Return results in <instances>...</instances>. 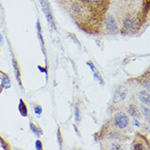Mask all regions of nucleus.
<instances>
[{"label":"nucleus","instance_id":"aec40b11","mask_svg":"<svg viewBox=\"0 0 150 150\" xmlns=\"http://www.w3.org/2000/svg\"><path fill=\"white\" fill-rule=\"evenodd\" d=\"M87 65L90 67V68H91V70L93 71V72L95 71V68H94V67H93V64H92V63H91V62H87Z\"/></svg>","mask_w":150,"mask_h":150},{"label":"nucleus","instance_id":"6ab92c4d","mask_svg":"<svg viewBox=\"0 0 150 150\" xmlns=\"http://www.w3.org/2000/svg\"><path fill=\"white\" fill-rule=\"evenodd\" d=\"M143 111H144V115L146 116V117H149V109L148 108H142Z\"/></svg>","mask_w":150,"mask_h":150},{"label":"nucleus","instance_id":"f3484780","mask_svg":"<svg viewBox=\"0 0 150 150\" xmlns=\"http://www.w3.org/2000/svg\"><path fill=\"white\" fill-rule=\"evenodd\" d=\"M134 149H144V146L141 144H137L134 146Z\"/></svg>","mask_w":150,"mask_h":150},{"label":"nucleus","instance_id":"1a4fd4ad","mask_svg":"<svg viewBox=\"0 0 150 150\" xmlns=\"http://www.w3.org/2000/svg\"><path fill=\"white\" fill-rule=\"evenodd\" d=\"M129 113L133 117H139V112L138 108H136V106L134 105H130L129 107Z\"/></svg>","mask_w":150,"mask_h":150},{"label":"nucleus","instance_id":"2eb2a0df","mask_svg":"<svg viewBox=\"0 0 150 150\" xmlns=\"http://www.w3.org/2000/svg\"><path fill=\"white\" fill-rule=\"evenodd\" d=\"M35 113L38 114V115H40L42 113V108H41L40 106H37L35 108Z\"/></svg>","mask_w":150,"mask_h":150},{"label":"nucleus","instance_id":"f257e3e1","mask_svg":"<svg viewBox=\"0 0 150 150\" xmlns=\"http://www.w3.org/2000/svg\"><path fill=\"white\" fill-rule=\"evenodd\" d=\"M129 124V117L123 112H119L115 117V125L120 129H124Z\"/></svg>","mask_w":150,"mask_h":150},{"label":"nucleus","instance_id":"423d86ee","mask_svg":"<svg viewBox=\"0 0 150 150\" xmlns=\"http://www.w3.org/2000/svg\"><path fill=\"white\" fill-rule=\"evenodd\" d=\"M19 111H20L21 114L23 116V117H26L27 116V108H26V106L24 101L22 99H20V103H19Z\"/></svg>","mask_w":150,"mask_h":150},{"label":"nucleus","instance_id":"0eeeda50","mask_svg":"<svg viewBox=\"0 0 150 150\" xmlns=\"http://www.w3.org/2000/svg\"><path fill=\"white\" fill-rule=\"evenodd\" d=\"M133 27H134V20L131 18H127L124 21V29L126 30H132Z\"/></svg>","mask_w":150,"mask_h":150},{"label":"nucleus","instance_id":"5701e85b","mask_svg":"<svg viewBox=\"0 0 150 150\" xmlns=\"http://www.w3.org/2000/svg\"><path fill=\"white\" fill-rule=\"evenodd\" d=\"M2 43V35H0V44Z\"/></svg>","mask_w":150,"mask_h":150},{"label":"nucleus","instance_id":"f8f14e48","mask_svg":"<svg viewBox=\"0 0 150 150\" xmlns=\"http://www.w3.org/2000/svg\"><path fill=\"white\" fill-rule=\"evenodd\" d=\"M0 145L3 147V149H9V145L8 144V143H6L5 139H3L0 136Z\"/></svg>","mask_w":150,"mask_h":150},{"label":"nucleus","instance_id":"9d476101","mask_svg":"<svg viewBox=\"0 0 150 150\" xmlns=\"http://www.w3.org/2000/svg\"><path fill=\"white\" fill-rule=\"evenodd\" d=\"M13 68H14V71H15V75H16V79L18 80L19 81V84H21V74L20 71H19V69H18V65H17V62H16L15 60H13Z\"/></svg>","mask_w":150,"mask_h":150},{"label":"nucleus","instance_id":"412c9836","mask_svg":"<svg viewBox=\"0 0 150 150\" xmlns=\"http://www.w3.org/2000/svg\"><path fill=\"white\" fill-rule=\"evenodd\" d=\"M84 1L88 2V3H92V4H93V3H98V2H100L101 0H84Z\"/></svg>","mask_w":150,"mask_h":150},{"label":"nucleus","instance_id":"4be33fe9","mask_svg":"<svg viewBox=\"0 0 150 150\" xmlns=\"http://www.w3.org/2000/svg\"><path fill=\"white\" fill-rule=\"evenodd\" d=\"M133 124H134V125H135L136 126H140V124H139V123L138 122V121H136V120H134V121H133Z\"/></svg>","mask_w":150,"mask_h":150},{"label":"nucleus","instance_id":"4468645a","mask_svg":"<svg viewBox=\"0 0 150 150\" xmlns=\"http://www.w3.org/2000/svg\"><path fill=\"white\" fill-rule=\"evenodd\" d=\"M35 148H36V149L39 150L43 149V144H42L40 140H37L36 143H35Z\"/></svg>","mask_w":150,"mask_h":150},{"label":"nucleus","instance_id":"20e7f679","mask_svg":"<svg viewBox=\"0 0 150 150\" xmlns=\"http://www.w3.org/2000/svg\"><path fill=\"white\" fill-rule=\"evenodd\" d=\"M106 26H107V29L108 30H111V31H114V30H116L117 29L116 21H115V19H114L112 16H108L107 21H106Z\"/></svg>","mask_w":150,"mask_h":150},{"label":"nucleus","instance_id":"6e6552de","mask_svg":"<svg viewBox=\"0 0 150 150\" xmlns=\"http://www.w3.org/2000/svg\"><path fill=\"white\" fill-rule=\"evenodd\" d=\"M2 88L4 89H9L10 86H11V81L9 80L8 76L4 75V77H3V81H2Z\"/></svg>","mask_w":150,"mask_h":150},{"label":"nucleus","instance_id":"f03ea898","mask_svg":"<svg viewBox=\"0 0 150 150\" xmlns=\"http://www.w3.org/2000/svg\"><path fill=\"white\" fill-rule=\"evenodd\" d=\"M40 3L41 4V7H42V9H43V12L45 14L46 16V18L49 21V23H50V25H52V27L55 28V25H54V21H53V18L52 14H51V12H50V8H49V4L46 0H40Z\"/></svg>","mask_w":150,"mask_h":150},{"label":"nucleus","instance_id":"dca6fc26","mask_svg":"<svg viewBox=\"0 0 150 150\" xmlns=\"http://www.w3.org/2000/svg\"><path fill=\"white\" fill-rule=\"evenodd\" d=\"M57 139H58V142H59V144L60 146L62 145V139L61 138V134H60V130L57 131Z\"/></svg>","mask_w":150,"mask_h":150},{"label":"nucleus","instance_id":"a211bd4d","mask_svg":"<svg viewBox=\"0 0 150 150\" xmlns=\"http://www.w3.org/2000/svg\"><path fill=\"white\" fill-rule=\"evenodd\" d=\"M94 77H96L98 80L100 81V83H101V84H103V79H102L101 77L99 76V75H98L95 71H94Z\"/></svg>","mask_w":150,"mask_h":150},{"label":"nucleus","instance_id":"9b49d317","mask_svg":"<svg viewBox=\"0 0 150 150\" xmlns=\"http://www.w3.org/2000/svg\"><path fill=\"white\" fill-rule=\"evenodd\" d=\"M30 129L34 132V134H35L37 136H40V131H39V129L37 128V126H35L34 124L30 123Z\"/></svg>","mask_w":150,"mask_h":150},{"label":"nucleus","instance_id":"39448f33","mask_svg":"<svg viewBox=\"0 0 150 150\" xmlns=\"http://www.w3.org/2000/svg\"><path fill=\"white\" fill-rule=\"evenodd\" d=\"M139 98L140 99V101L143 102L144 103H145L147 105L149 104L150 102V98H149V93H147L146 91H140L139 93Z\"/></svg>","mask_w":150,"mask_h":150},{"label":"nucleus","instance_id":"ddd939ff","mask_svg":"<svg viewBox=\"0 0 150 150\" xmlns=\"http://www.w3.org/2000/svg\"><path fill=\"white\" fill-rule=\"evenodd\" d=\"M75 117L77 122L81 121V115H80V111L78 109V108H76V110H75Z\"/></svg>","mask_w":150,"mask_h":150},{"label":"nucleus","instance_id":"7ed1b4c3","mask_svg":"<svg viewBox=\"0 0 150 150\" xmlns=\"http://www.w3.org/2000/svg\"><path fill=\"white\" fill-rule=\"evenodd\" d=\"M126 93H127V90L126 88H124V87L119 88L115 93L114 101H116V103H120L126 98Z\"/></svg>","mask_w":150,"mask_h":150},{"label":"nucleus","instance_id":"b1692460","mask_svg":"<svg viewBox=\"0 0 150 150\" xmlns=\"http://www.w3.org/2000/svg\"><path fill=\"white\" fill-rule=\"evenodd\" d=\"M1 91H2V86H0V93H1Z\"/></svg>","mask_w":150,"mask_h":150}]
</instances>
